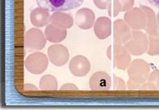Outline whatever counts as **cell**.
<instances>
[{"mask_svg":"<svg viewBox=\"0 0 159 110\" xmlns=\"http://www.w3.org/2000/svg\"><path fill=\"white\" fill-rule=\"evenodd\" d=\"M127 88L131 91H140V88H141V84H139V83H136V82H133L132 80L129 79L128 82H127Z\"/></svg>","mask_w":159,"mask_h":110,"instance_id":"obj_24","label":"cell"},{"mask_svg":"<svg viewBox=\"0 0 159 110\" xmlns=\"http://www.w3.org/2000/svg\"><path fill=\"white\" fill-rule=\"evenodd\" d=\"M106 56L107 57L109 58V60H110V61L113 59V47H112L111 45L109 46V48H107Z\"/></svg>","mask_w":159,"mask_h":110,"instance_id":"obj_27","label":"cell"},{"mask_svg":"<svg viewBox=\"0 0 159 110\" xmlns=\"http://www.w3.org/2000/svg\"><path fill=\"white\" fill-rule=\"evenodd\" d=\"M124 21L132 30H145L147 18L144 11L140 7H134L126 11L124 14Z\"/></svg>","mask_w":159,"mask_h":110,"instance_id":"obj_6","label":"cell"},{"mask_svg":"<svg viewBox=\"0 0 159 110\" xmlns=\"http://www.w3.org/2000/svg\"><path fill=\"white\" fill-rule=\"evenodd\" d=\"M132 34V30L124 20L118 19L113 22V38L115 43L125 45Z\"/></svg>","mask_w":159,"mask_h":110,"instance_id":"obj_9","label":"cell"},{"mask_svg":"<svg viewBox=\"0 0 159 110\" xmlns=\"http://www.w3.org/2000/svg\"><path fill=\"white\" fill-rule=\"evenodd\" d=\"M44 34L47 40L51 43H58L65 40L67 36V30L66 29L59 28L53 25L48 24L45 28Z\"/></svg>","mask_w":159,"mask_h":110,"instance_id":"obj_15","label":"cell"},{"mask_svg":"<svg viewBox=\"0 0 159 110\" xmlns=\"http://www.w3.org/2000/svg\"><path fill=\"white\" fill-rule=\"evenodd\" d=\"M47 43L44 33L36 28L30 29L25 34L24 44L30 51H40L43 49Z\"/></svg>","mask_w":159,"mask_h":110,"instance_id":"obj_5","label":"cell"},{"mask_svg":"<svg viewBox=\"0 0 159 110\" xmlns=\"http://www.w3.org/2000/svg\"><path fill=\"white\" fill-rule=\"evenodd\" d=\"M150 73V67L148 64L141 59L133 61L127 68L129 78L139 84L144 83L148 80Z\"/></svg>","mask_w":159,"mask_h":110,"instance_id":"obj_2","label":"cell"},{"mask_svg":"<svg viewBox=\"0 0 159 110\" xmlns=\"http://www.w3.org/2000/svg\"><path fill=\"white\" fill-rule=\"evenodd\" d=\"M113 16H117L120 12H126L132 8L135 4V0H113Z\"/></svg>","mask_w":159,"mask_h":110,"instance_id":"obj_18","label":"cell"},{"mask_svg":"<svg viewBox=\"0 0 159 110\" xmlns=\"http://www.w3.org/2000/svg\"><path fill=\"white\" fill-rule=\"evenodd\" d=\"M148 45L147 54L149 56L159 55V32L155 35H148Z\"/></svg>","mask_w":159,"mask_h":110,"instance_id":"obj_20","label":"cell"},{"mask_svg":"<svg viewBox=\"0 0 159 110\" xmlns=\"http://www.w3.org/2000/svg\"><path fill=\"white\" fill-rule=\"evenodd\" d=\"M94 33L100 40L105 39L112 34L111 20L106 16H100L94 24Z\"/></svg>","mask_w":159,"mask_h":110,"instance_id":"obj_13","label":"cell"},{"mask_svg":"<svg viewBox=\"0 0 159 110\" xmlns=\"http://www.w3.org/2000/svg\"><path fill=\"white\" fill-rule=\"evenodd\" d=\"M151 5L159 9V0H147Z\"/></svg>","mask_w":159,"mask_h":110,"instance_id":"obj_28","label":"cell"},{"mask_svg":"<svg viewBox=\"0 0 159 110\" xmlns=\"http://www.w3.org/2000/svg\"><path fill=\"white\" fill-rule=\"evenodd\" d=\"M48 59L56 66H63L66 65L70 59L69 50L61 44H54L48 49Z\"/></svg>","mask_w":159,"mask_h":110,"instance_id":"obj_8","label":"cell"},{"mask_svg":"<svg viewBox=\"0 0 159 110\" xmlns=\"http://www.w3.org/2000/svg\"><path fill=\"white\" fill-rule=\"evenodd\" d=\"M157 26H158V31H159V12L157 14Z\"/></svg>","mask_w":159,"mask_h":110,"instance_id":"obj_29","label":"cell"},{"mask_svg":"<svg viewBox=\"0 0 159 110\" xmlns=\"http://www.w3.org/2000/svg\"><path fill=\"white\" fill-rule=\"evenodd\" d=\"M51 15L49 11L43 7H37L32 10L30 13V21L34 26L42 28L50 24Z\"/></svg>","mask_w":159,"mask_h":110,"instance_id":"obj_14","label":"cell"},{"mask_svg":"<svg viewBox=\"0 0 159 110\" xmlns=\"http://www.w3.org/2000/svg\"><path fill=\"white\" fill-rule=\"evenodd\" d=\"M50 23L55 26L62 29H70L74 25L72 16L63 11H55L51 15Z\"/></svg>","mask_w":159,"mask_h":110,"instance_id":"obj_16","label":"cell"},{"mask_svg":"<svg viewBox=\"0 0 159 110\" xmlns=\"http://www.w3.org/2000/svg\"><path fill=\"white\" fill-rule=\"evenodd\" d=\"M147 81L151 82V83H152V84L156 86L157 90H159V70L158 69H156V70H153L152 72H151L149 76H148V78Z\"/></svg>","mask_w":159,"mask_h":110,"instance_id":"obj_22","label":"cell"},{"mask_svg":"<svg viewBox=\"0 0 159 110\" xmlns=\"http://www.w3.org/2000/svg\"><path fill=\"white\" fill-rule=\"evenodd\" d=\"M25 87V91H37L38 88L34 85L33 84H30V83H25L24 86Z\"/></svg>","mask_w":159,"mask_h":110,"instance_id":"obj_26","label":"cell"},{"mask_svg":"<svg viewBox=\"0 0 159 110\" xmlns=\"http://www.w3.org/2000/svg\"><path fill=\"white\" fill-rule=\"evenodd\" d=\"M39 89L41 91H57L58 89L57 78L50 74L43 76L39 81Z\"/></svg>","mask_w":159,"mask_h":110,"instance_id":"obj_19","label":"cell"},{"mask_svg":"<svg viewBox=\"0 0 159 110\" xmlns=\"http://www.w3.org/2000/svg\"><path fill=\"white\" fill-rule=\"evenodd\" d=\"M79 88L77 87L76 85L73 83H66L61 87V91H78Z\"/></svg>","mask_w":159,"mask_h":110,"instance_id":"obj_25","label":"cell"},{"mask_svg":"<svg viewBox=\"0 0 159 110\" xmlns=\"http://www.w3.org/2000/svg\"><path fill=\"white\" fill-rule=\"evenodd\" d=\"M96 16L92 10L87 7L79 9L75 16V24L82 30H89L94 25Z\"/></svg>","mask_w":159,"mask_h":110,"instance_id":"obj_12","label":"cell"},{"mask_svg":"<svg viewBox=\"0 0 159 110\" xmlns=\"http://www.w3.org/2000/svg\"><path fill=\"white\" fill-rule=\"evenodd\" d=\"M111 77L103 71H98L93 73L89 81V86L92 91H108L111 87Z\"/></svg>","mask_w":159,"mask_h":110,"instance_id":"obj_10","label":"cell"},{"mask_svg":"<svg viewBox=\"0 0 159 110\" xmlns=\"http://www.w3.org/2000/svg\"><path fill=\"white\" fill-rule=\"evenodd\" d=\"M140 8L144 11L147 18V25L144 30L148 35H155L157 34L158 31V26H157V15L155 14L154 11L149 7L140 5Z\"/></svg>","mask_w":159,"mask_h":110,"instance_id":"obj_17","label":"cell"},{"mask_svg":"<svg viewBox=\"0 0 159 110\" xmlns=\"http://www.w3.org/2000/svg\"><path fill=\"white\" fill-rule=\"evenodd\" d=\"M69 67L73 75L76 77H84L90 72L91 64L87 57L78 55L71 59Z\"/></svg>","mask_w":159,"mask_h":110,"instance_id":"obj_11","label":"cell"},{"mask_svg":"<svg viewBox=\"0 0 159 110\" xmlns=\"http://www.w3.org/2000/svg\"><path fill=\"white\" fill-rule=\"evenodd\" d=\"M148 39L146 34L141 30H132L131 39L125 44L130 54L133 56H141L147 53Z\"/></svg>","mask_w":159,"mask_h":110,"instance_id":"obj_3","label":"cell"},{"mask_svg":"<svg viewBox=\"0 0 159 110\" xmlns=\"http://www.w3.org/2000/svg\"><path fill=\"white\" fill-rule=\"evenodd\" d=\"M85 0H36L38 6L49 11H66L77 8Z\"/></svg>","mask_w":159,"mask_h":110,"instance_id":"obj_1","label":"cell"},{"mask_svg":"<svg viewBox=\"0 0 159 110\" xmlns=\"http://www.w3.org/2000/svg\"><path fill=\"white\" fill-rule=\"evenodd\" d=\"M111 1L112 0H93L95 5L101 10H105V9L108 8Z\"/></svg>","mask_w":159,"mask_h":110,"instance_id":"obj_23","label":"cell"},{"mask_svg":"<svg viewBox=\"0 0 159 110\" xmlns=\"http://www.w3.org/2000/svg\"><path fill=\"white\" fill-rule=\"evenodd\" d=\"M113 66L121 70H126L131 62V54L125 45L114 43L113 45Z\"/></svg>","mask_w":159,"mask_h":110,"instance_id":"obj_7","label":"cell"},{"mask_svg":"<svg viewBox=\"0 0 159 110\" xmlns=\"http://www.w3.org/2000/svg\"><path fill=\"white\" fill-rule=\"evenodd\" d=\"M48 56L43 52H33L25 59V67L30 73L40 74L48 67Z\"/></svg>","mask_w":159,"mask_h":110,"instance_id":"obj_4","label":"cell"},{"mask_svg":"<svg viewBox=\"0 0 159 110\" xmlns=\"http://www.w3.org/2000/svg\"><path fill=\"white\" fill-rule=\"evenodd\" d=\"M113 89L116 91H125L126 89V85L124 80L118 76L113 75Z\"/></svg>","mask_w":159,"mask_h":110,"instance_id":"obj_21","label":"cell"}]
</instances>
